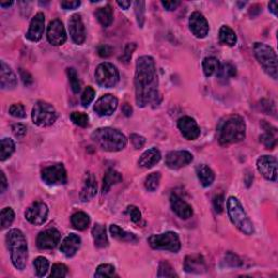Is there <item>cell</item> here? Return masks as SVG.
Here are the masks:
<instances>
[{"mask_svg": "<svg viewBox=\"0 0 278 278\" xmlns=\"http://www.w3.org/2000/svg\"><path fill=\"white\" fill-rule=\"evenodd\" d=\"M134 84H135L136 104L139 108L147 106L155 108L160 105L159 78L154 58L150 56L138 58Z\"/></svg>", "mask_w": 278, "mask_h": 278, "instance_id": "6da1fadb", "label": "cell"}, {"mask_svg": "<svg viewBox=\"0 0 278 278\" xmlns=\"http://www.w3.org/2000/svg\"><path fill=\"white\" fill-rule=\"evenodd\" d=\"M246 138V122L238 114L226 116L217 126V139L222 146L232 145Z\"/></svg>", "mask_w": 278, "mask_h": 278, "instance_id": "7a4b0ae2", "label": "cell"}, {"mask_svg": "<svg viewBox=\"0 0 278 278\" xmlns=\"http://www.w3.org/2000/svg\"><path fill=\"white\" fill-rule=\"evenodd\" d=\"M6 243L12 264L16 270L23 271L28 262V241L23 232L17 228L10 230L6 235Z\"/></svg>", "mask_w": 278, "mask_h": 278, "instance_id": "3957f363", "label": "cell"}, {"mask_svg": "<svg viewBox=\"0 0 278 278\" xmlns=\"http://www.w3.org/2000/svg\"><path fill=\"white\" fill-rule=\"evenodd\" d=\"M92 139L102 150L109 152L121 151L127 145V139L124 134L111 127L96 129L92 134Z\"/></svg>", "mask_w": 278, "mask_h": 278, "instance_id": "277c9868", "label": "cell"}, {"mask_svg": "<svg viewBox=\"0 0 278 278\" xmlns=\"http://www.w3.org/2000/svg\"><path fill=\"white\" fill-rule=\"evenodd\" d=\"M227 213L230 216L232 223L238 228V230L244 232L245 235H252L254 232L253 223L251 222L246 211L241 205L240 201L236 197H230L227 200Z\"/></svg>", "mask_w": 278, "mask_h": 278, "instance_id": "5b68a950", "label": "cell"}, {"mask_svg": "<svg viewBox=\"0 0 278 278\" xmlns=\"http://www.w3.org/2000/svg\"><path fill=\"white\" fill-rule=\"evenodd\" d=\"M254 56L263 70L273 79H277V56L274 49L263 43H255L253 46Z\"/></svg>", "mask_w": 278, "mask_h": 278, "instance_id": "8992f818", "label": "cell"}, {"mask_svg": "<svg viewBox=\"0 0 278 278\" xmlns=\"http://www.w3.org/2000/svg\"><path fill=\"white\" fill-rule=\"evenodd\" d=\"M58 113L55 108L46 101H37L32 111L33 122L40 127L51 126L55 124Z\"/></svg>", "mask_w": 278, "mask_h": 278, "instance_id": "52a82bcc", "label": "cell"}, {"mask_svg": "<svg viewBox=\"0 0 278 278\" xmlns=\"http://www.w3.org/2000/svg\"><path fill=\"white\" fill-rule=\"evenodd\" d=\"M148 243L154 250H164L171 251L176 253L181 250V240L179 237L174 232H167L163 234L152 235L148 238Z\"/></svg>", "mask_w": 278, "mask_h": 278, "instance_id": "ba28073f", "label": "cell"}, {"mask_svg": "<svg viewBox=\"0 0 278 278\" xmlns=\"http://www.w3.org/2000/svg\"><path fill=\"white\" fill-rule=\"evenodd\" d=\"M95 78L98 85L105 88L114 87L120 80V73L116 66L109 62H104L97 66Z\"/></svg>", "mask_w": 278, "mask_h": 278, "instance_id": "9c48e42d", "label": "cell"}, {"mask_svg": "<svg viewBox=\"0 0 278 278\" xmlns=\"http://www.w3.org/2000/svg\"><path fill=\"white\" fill-rule=\"evenodd\" d=\"M42 178L49 186L64 185L68 182V175L62 163H56L45 168L42 171Z\"/></svg>", "mask_w": 278, "mask_h": 278, "instance_id": "30bf717a", "label": "cell"}, {"mask_svg": "<svg viewBox=\"0 0 278 278\" xmlns=\"http://www.w3.org/2000/svg\"><path fill=\"white\" fill-rule=\"evenodd\" d=\"M49 210L46 203L42 201H36L32 205L26 209L25 218L33 225H43L48 218Z\"/></svg>", "mask_w": 278, "mask_h": 278, "instance_id": "8fae6325", "label": "cell"}, {"mask_svg": "<svg viewBox=\"0 0 278 278\" xmlns=\"http://www.w3.org/2000/svg\"><path fill=\"white\" fill-rule=\"evenodd\" d=\"M258 171L267 181H277V160L275 156L262 155L257 161Z\"/></svg>", "mask_w": 278, "mask_h": 278, "instance_id": "7c38bea8", "label": "cell"}, {"mask_svg": "<svg viewBox=\"0 0 278 278\" xmlns=\"http://www.w3.org/2000/svg\"><path fill=\"white\" fill-rule=\"evenodd\" d=\"M47 38L52 46H61L66 42L68 36H66L64 25L60 20H53L49 23Z\"/></svg>", "mask_w": 278, "mask_h": 278, "instance_id": "4fadbf2b", "label": "cell"}, {"mask_svg": "<svg viewBox=\"0 0 278 278\" xmlns=\"http://www.w3.org/2000/svg\"><path fill=\"white\" fill-rule=\"evenodd\" d=\"M192 160H194V156H192L189 151H171L165 156V164H167L168 168L170 169L177 170L191 163Z\"/></svg>", "mask_w": 278, "mask_h": 278, "instance_id": "5bb4252c", "label": "cell"}, {"mask_svg": "<svg viewBox=\"0 0 278 278\" xmlns=\"http://www.w3.org/2000/svg\"><path fill=\"white\" fill-rule=\"evenodd\" d=\"M61 238L60 232L56 228H48V230L40 232L37 236V247L42 250H52L59 244Z\"/></svg>", "mask_w": 278, "mask_h": 278, "instance_id": "9a60e30c", "label": "cell"}, {"mask_svg": "<svg viewBox=\"0 0 278 278\" xmlns=\"http://www.w3.org/2000/svg\"><path fill=\"white\" fill-rule=\"evenodd\" d=\"M189 28L197 38H204L210 31L209 23L202 13L195 11L189 17Z\"/></svg>", "mask_w": 278, "mask_h": 278, "instance_id": "2e32d148", "label": "cell"}, {"mask_svg": "<svg viewBox=\"0 0 278 278\" xmlns=\"http://www.w3.org/2000/svg\"><path fill=\"white\" fill-rule=\"evenodd\" d=\"M118 105V98L111 95V93H108L96 101L95 106H93V111L99 116H109L114 113Z\"/></svg>", "mask_w": 278, "mask_h": 278, "instance_id": "e0dca14e", "label": "cell"}, {"mask_svg": "<svg viewBox=\"0 0 278 278\" xmlns=\"http://www.w3.org/2000/svg\"><path fill=\"white\" fill-rule=\"evenodd\" d=\"M69 32L72 40L75 44L82 45L86 39V31H85L84 22L78 13L72 15L69 20Z\"/></svg>", "mask_w": 278, "mask_h": 278, "instance_id": "ac0fdd59", "label": "cell"}, {"mask_svg": "<svg viewBox=\"0 0 278 278\" xmlns=\"http://www.w3.org/2000/svg\"><path fill=\"white\" fill-rule=\"evenodd\" d=\"M177 127L182 135L188 140H196L200 136V128L196 121L190 116H183L178 120Z\"/></svg>", "mask_w": 278, "mask_h": 278, "instance_id": "d6986e66", "label": "cell"}, {"mask_svg": "<svg viewBox=\"0 0 278 278\" xmlns=\"http://www.w3.org/2000/svg\"><path fill=\"white\" fill-rule=\"evenodd\" d=\"M45 31V15L43 12H38L32 21H31L30 29L26 33V38L31 42H39L42 39Z\"/></svg>", "mask_w": 278, "mask_h": 278, "instance_id": "ffe728a7", "label": "cell"}, {"mask_svg": "<svg viewBox=\"0 0 278 278\" xmlns=\"http://www.w3.org/2000/svg\"><path fill=\"white\" fill-rule=\"evenodd\" d=\"M97 181L95 175L92 172H87L85 174L84 178V185L82 190H80L79 198L83 202H87V201L92 200L93 197L97 195Z\"/></svg>", "mask_w": 278, "mask_h": 278, "instance_id": "44dd1931", "label": "cell"}, {"mask_svg": "<svg viewBox=\"0 0 278 278\" xmlns=\"http://www.w3.org/2000/svg\"><path fill=\"white\" fill-rule=\"evenodd\" d=\"M170 202H171V207L174 213L176 214L178 217H181L182 219H188L192 216V213H194L192 208L176 194L171 195Z\"/></svg>", "mask_w": 278, "mask_h": 278, "instance_id": "7402d4cb", "label": "cell"}, {"mask_svg": "<svg viewBox=\"0 0 278 278\" xmlns=\"http://www.w3.org/2000/svg\"><path fill=\"white\" fill-rule=\"evenodd\" d=\"M184 268L187 273H192V274H201L207 270V264L205 260L200 254H191L187 255L184 262Z\"/></svg>", "mask_w": 278, "mask_h": 278, "instance_id": "603a6c76", "label": "cell"}, {"mask_svg": "<svg viewBox=\"0 0 278 278\" xmlns=\"http://www.w3.org/2000/svg\"><path fill=\"white\" fill-rule=\"evenodd\" d=\"M17 85L15 72L3 60L0 62V86L2 89H13Z\"/></svg>", "mask_w": 278, "mask_h": 278, "instance_id": "cb8c5ba5", "label": "cell"}, {"mask_svg": "<svg viewBox=\"0 0 278 278\" xmlns=\"http://www.w3.org/2000/svg\"><path fill=\"white\" fill-rule=\"evenodd\" d=\"M80 244H82V239L80 237L76 234H70L65 237L63 241L61 243L60 251L63 253L65 257L71 258L77 252L80 248Z\"/></svg>", "mask_w": 278, "mask_h": 278, "instance_id": "d4e9b609", "label": "cell"}, {"mask_svg": "<svg viewBox=\"0 0 278 278\" xmlns=\"http://www.w3.org/2000/svg\"><path fill=\"white\" fill-rule=\"evenodd\" d=\"M161 160V152L156 148H150L140 155L138 160V165L143 169H151Z\"/></svg>", "mask_w": 278, "mask_h": 278, "instance_id": "484cf974", "label": "cell"}, {"mask_svg": "<svg viewBox=\"0 0 278 278\" xmlns=\"http://www.w3.org/2000/svg\"><path fill=\"white\" fill-rule=\"evenodd\" d=\"M92 234L93 243H95V246L97 248L100 249L107 248L108 245H109V240H108L107 231L104 225H101V224H95V226L93 227Z\"/></svg>", "mask_w": 278, "mask_h": 278, "instance_id": "4316f807", "label": "cell"}, {"mask_svg": "<svg viewBox=\"0 0 278 278\" xmlns=\"http://www.w3.org/2000/svg\"><path fill=\"white\" fill-rule=\"evenodd\" d=\"M197 172V176H198V179L201 183V185L203 187H210L212 185L215 178L214 172L209 168L207 164H201L198 165L196 169Z\"/></svg>", "mask_w": 278, "mask_h": 278, "instance_id": "83f0119b", "label": "cell"}, {"mask_svg": "<svg viewBox=\"0 0 278 278\" xmlns=\"http://www.w3.org/2000/svg\"><path fill=\"white\" fill-rule=\"evenodd\" d=\"M95 15L98 22H99L102 26H105V28H109L112 24V22H113V10H112V7L110 4L98 8L95 12Z\"/></svg>", "mask_w": 278, "mask_h": 278, "instance_id": "f1b7e54d", "label": "cell"}, {"mask_svg": "<svg viewBox=\"0 0 278 278\" xmlns=\"http://www.w3.org/2000/svg\"><path fill=\"white\" fill-rule=\"evenodd\" d=\"M122 175H121L118 171H115L113 169L108 170L107 173L105 174L104 177V184H102V194H107L110 190V188L122 182Z\"/></svg>", "mask_w": 278, "mask_h": 278, "instance_id": "f546056e", "label": "cell"}, {"mask_svg": "<svg viewBox=\"0 0 278 278\" xmlns=\"http://www.w3.org/2000/svg\"><path fill=\"white\" fill-rule=\"evenodd\" d=\"M218 38L219 42L223 45H227V46H235L237 43V35L234 32V30L231 29L230 26L223 25L221 29H219L218 33Z\"/></svg>", "mask_w": 278, "mask_h": 278, "instance_id": "4dcf8cb0", "label": "cell"}, {"mask_svg": "<svg viewBox=\"0 0 278 278\" xmlns=\"http://www.w3.org/2000/svg\"><path fill=\"white\" fill-rule=\"evenodd\" d=\"M110 232L113 238L118 239L120 241H126V243H137L138 238L132 234V232H125L122 228H120L118 225H111L110 226Z\"/></svg>", "mask_w": 278, "mask_h": 278, "instance_id": "1f68e13d", "label": "cell"}, {"mask_svg": "<svg viewBox=\"0 0 278 278\" xmlns=\"http://www.w3.org/2000/svg\"><path fill=\"white\" fill-rule=\"evenodd\" d=\"M202 68L205 76L210 77L214 74H217L219 68H221V62L215 57H207L204 58L202 62Z\"/></svg>", "mask_w": 278, "mask_h": 278, "instance_id": "d6a6232c", "label": "cell"}, {"mask_svg": "<svg viewBox=\"0 0 278 278\" xmlns=\"http://www.w3.org/2000/svg\"><path fill=\"white\" fill-rule=\"evenodd\" d=\"M71 223L72 226H73L75 230L84 231L89 226L91 219H89L88 214H86L85 212H76L72 215Z\"/></svg>", "mask_w": 278, "mask_h": 278, "instance_id": "836d02e7", "label": "cell"}, {"mask_svg": "<svg viewBox=\"0 0 278 278\" xmlns=\"http://www.w3.org/2000/svg\"><path fill=\"white\" fill-rule=\"evenodd\" d=\"M15 150V143L10 138L1 139V147H0V160L6 161L10 158Z\"/></svg>", "mask_w": 278, "mask_h": 278, "instance_id": "e575fe53", "label": "cell"}, {"mask_svg": "<svg viewBox=\"0 0 278 278\" xmlns=\"http://www.w3.org/2000/svg\"><path fill=\"white\" fill-rule=\"evenodd\" d=\"M237 74V71L236 68L230 62H226V63L221 64V68H219L218 72H217V77L218 79L224 80V82H226L232 77H234Z\"/></svg>", "mask_w": 278, "mask_h": 278, "instance_id": "d590c367", "label": "cell"}, {"mask_svg": "<svg viewBox=\"0 0 278 278\" xmlns=\"http://www.w3.org/2000/svg\"><path fill=\"white\" fill-rule=\"evenodd\" d=\"M34 268L35 273L38 277H44L47 274V272L49 270V261L44 257H38L34 260Z\"/></svg>", "mask_w": 278, "mask_h": 278, "instance_id": "8d00e7d4", "label": "cell"}, {"mask_svg": "<svg viewBox=\"0 0 278 278\" xmlns=\"http://www.w3.org/2000/svg\"><path fill=\"white\" fill-rule=\"evenodd\" d=\"M161 174L159 172L151 173L148 175L145 181V187L148 191H155L159 188L160 185Z\"/></svg>", "mask_w": 278, "mask_h": 278, "instance_id": "74e56055", "label": "cell"}, {"mask_svg": "<svg viewBox=\"0 0 278 278\" xmlns=\"http://www.w3.org/2000/svg\"><path fill=\"white\" fill-rule=\"evenodd\" d=\"M15 221V212L11 208H4L0 213V223H1V228L4 230L11 225Z\"/></svg>", "mask_w": 278, "mask_h": 278, "instance_id": "f35d334b", "label": "cell"}, {"mask_svg": "<svg viewBox=\"0 0 278 278\" xmlns=\"http://www.w3.org/2000/svg\"><path fill=\"white\" fill-rule=\"evenodd\" d=\"M70 118L72 122L75 125H77V126L80 127L88 126L89 118L86 113H83V112H72Z\"/></svg>", "mask_w": 278, "mask_h": 278, "instance_id": "ab89813d", "label": "cell"}, {"mask_svg": "<svg viewBox=\"0 0 278 278\" xmlns=\"http://www.w3.org/2000/svg\"><path fill=\"white\" fill-rule=\"evenodd\" d=\"M68 76H69V80L71 84V88L73 91L74 93H78L80 92V82L77 75V72L74 68H69L68 69Z\"/></svg>", "mask_w": 278, "mask_h": 278, "instance_id": "60d3db41", "label": "cell"}, {"mask_svg": "<svg viewBox=\"0 0 278 278\" xmlns=\"http://www.w3.org/2000/svg\"><path fill=\"white\" fill-rule=\"evenodd\" d=\"M115 274V268L111 264H101L97 267L95 277H113Z\"/></svg>", "mask_w": 278, "mask_h": 278, "instance_id": "b9f144b4", "label": "cell"}, {"mask_svg": "<svg viewBox=\"0 0 278 278\" xmlns=\"http://www.w3.org/2000/svg\"><path fill=\"white\" fill-rule=\"evenodd\" d=\"M145 12H146V2L136 1L135 2V15L139 28H142L145 23Z\"/></svg>", "mask_w": 278, "mask_h": 278, "instance_id": "7bdbcfd3", "label": "cell"}, {"mask_svg": "<svg viewBox=\"0 0 278 278\" xmlns=\"http://www.w3.org/2000/svg\"><path fill=\"white\" fill-rule=\"evenodd\" d=\"M158 277H177V274L174 272L171 264L167 261H162L159 265Z\"/></svg>", "mask_w": 278, "mask_h": 278, "instance_id": "ee69618b", "label": "cell"}, {"mask_svg": "<svg viewBox=\"0 0 278 278\" xmlns=\"http://www.w3.org/2000/svg\"><path fill=\"white\" fill-rule=\"evenodd\" d=\"M9 113L17 119H24L26 116L25 108L22 104H13L9 108Z\"/></svg>", "mask_w": 278, "mask_h": 278, "instance_id": "f6af8a7d", "label": "cell"}, {"mask_svg": "<svg viewBox=\"0 0 278 278\" xmlns=\"http://www.w3.org/2000/svg\"><path fill=\"white\" fill-rule=\"evenodd\" d=\"M260 141H261L264 146L266 147V149H274L276 146V138L273 135L272 133H264L263 135L260 136Z\"/></svg>", "mask_w": 278, "mask_h": 278, "instance_id": "bcb514c9", "label": "cell"}, {"mask_svg": "<svg viewBox=\"0 0 278 278\" xmlns=\"http://www.w3.org/2000/svg\"><path fill=\"white\" fill-rule=\"evenodd\" d=\"M68 275V267L62 263H56L52 265L50 277H65Z\"/></svg>", "mask_w": 278, "mask_h": 278, "instance_id": "7dc6e473", "label": "cell"}, {"mask_svg": "<svg viewBox=\"0 0 278 278\" xmlns=\"http://www.w3.org/2000/svg\"><path fill=\"white\" fill-rule=\"evenodd\" d=\"M96 96V92L92 86H88L86 89H85L83 95H82V105L86 108L89 105L92 104V101L95 99Z\"/></svg>", "mask_w": 278, "mask_h": 278, "instance_id": "c3c4849f", "label": "cell"}, {"mask_svg": "<svg viewBox=\"0 0 278 278\" xmlns=\"http://www.w3.org/2000/svg\"><path fill=\"white\" fill-rule=\"evenodd\" d=\"M224 262L227 266H231V267H239L243 265V261L239 259L238 255H236L232 252H228L225 255V260H224Z\"/></svg>", "mask_w": 278, "mask_h": 278, "instance_id": "681fc988", "label": "cell"}, {"mask_svg": "<svg viewBox=\"0 0 278 278\" xmlns=\"http://www.w3.org/2000/svg\"><path fill=\"white\" fill-rule=\"evenodd\" d=\"M136 44L135 43H129L126 45V47H125L124 49V52H123V55L120 57V60H122L124 63H127V62L131 60V58H132V55H133V52L135 51V49H136Z\"/></svg>", "mask_w": 278, "mask_h": 278, "instance_id": "f907efd6", "label": "cell"}, {"mask_svg": "<svg viewBox=\"0 0 278 278\" xmlns=\"http://www.w3.org/2000/svg\"><path fill=\"white\" fill-rule=\"evenodd\" d=\"M126 213L129 215V217H131L133 223L138 224L141 221V212L139 211L137 207H135V205H129V207H127Z\"/></svg>", "mask_w": 278, "mask_h": 278, "instance_id": "816d5d0a", "label": "cell"}, {"mask_svg": "<svg viewBox=\"0 0 278 278\" xmlns=\"http://www.w3.org/2000/svg\"><path fill=\"white\" fill-rule=\"evenodd\" d=\"M224 203H225V200H224L223 195H216L213 198V207L215 212L221 214L224 210Z\"/></svg>", "mask_w": 278, "mask_h": 278, "instance_id": "f5cc1de1", "label": "cell"}, {"mask_svg": "<svg viewBox=\"0 0 278 278\" xmlns=\"http://www.w3.org/2000/svg\"><path fill=\"white\" fill-rule=\"evenodd\" d=\"M131 141L133 146L135 147V149H141L146 143V138L141 135H138V134H132Z\"/></svg>", "mask_w": 278, "mask_h": 278, "instance_id": "db71d44e", "label": "cell"}, {"mask_svg": "<svg viewBox=\"0 0 278 278\" xmlns=\"http://www.w3.org/2000/svg\"><path fill=\"white\" fill-rule=\"evenodd\" d=\"M12 133L16 138H23L26 135V126L23 124L12 125Z\"/></svg>", "mask_w": 278, "mask_h": 278, "instance_id": "11a10c76", "label": "cell"}, {"mask_svg": "<svg viewBox=\"0 0 278 278\" xmlns=\"http://www.w3.org/2000/svg\"><path fill=\"white\" fill-rule=\"evenodd\" d=\"M98 51V55L102 58H108L112 55V52H113V48L109 45H100L99 47L97 49Z\"/></svg>", "mask_w": 278, "mask_h": 278, "instance_id": "9f6ffc18", "label": "cell"}, {"mask_svg": "<svg viewBox=\"0 0 278 278\" xmlns=\"http://www.w3.org/2000/svg\"><path fill=\"white\" fill-rule=\"evenodd\" d=\"M60 4L64 10H73L80 6V1L79 0H64V1H61Z\"/></svg>", "mask_w": 278, "mask_h": 278, "instance_id": "6f0895ef", "label": "cell"}, {"mask_svg": "<svg viewBox=\"0 0 278 278\" xmlns=\"http://www.w3.org/2000/svg\"><path fill=\"white\" fill-rule=\"evenodd\" d=\"M20 76L22 78V82L25 85V86H30V85L33 84V76L31 75L28 71H25L23 69H20Z\"/></svg>", "mask_w": 278, "mask_h": 278, "instance_id": "680465c9", "label": "cell"}, {"mask_svg": "<svg viewBox=\"0 0 278 278\" xmlns=\"http://www.w3.org/2000/svg\"><path fill=\"white\" fill-rule=\"evenodd\" d=\"M162 6L167 9L168 11H173L176 9L179 4H181V1H178V0H174V1H162Z\"/></svg>", "mask_w": 278, "mask_h": 278, "instance_id": "91938a15", "label": "cell"}, {"mask_svg": "<svg viewBox=\"0 0 278 278\" xmlns=\"http://www.w3.org/2000/svg\"><path fill=\"white\" fill-rule=\"evenodd\" d=\"M0 177H1V182H0V192L3 194V192H6L7 188H8V182H7V178H6V175L1 171L0 173Z\"/></svg>", "mask_w": 278, "mask_h": 278, "instance_id": "94428289", "label": "cell"}, {"mask_svg": "<svg viewBox=\"0 0 278 278\" xmlns=\"http://www.w3.org/2000/svg\"><path fill=\"white\" fill-rule=\"evenodd\" d=\"M122 111H123V113L125 116H131L132 113H133V109H132V107L129 106L128 104H125L123 105L122 107Z\"/></svg>", "mask_w": 278, "mask_h": 278, "instance_id": "6125c7cd", "label": "cell"}, {"mask_svg": "<svg viewBox=\"0 0 278 278\" xmlns=\"http://www.w3.org/2000/svg\"><path fill=\"white\" fill-rule=\"evenodd\" d=\"M268 8H270V10L271 12L275 16H277V1H271L270 3H268Z\"/></svg>", "mask_w": 278, "mask_h": 278, "instance_id": "be15d7a7", "label": "cell"}, {"mask_svg": "<svg viewBox=\"0 0 278 278\" xmlns=\"http://www.w3.org/2000/svg\"><path fill=\"white\" fill-rule=\"evenodd\" d=\"M116 3H118L121 8L124 9V10H127V9L132 6V1H129V0H126V1H116Z\"/></svg>", "mask_w": 278, "mask_h": 278, "instance_id": "e7e4bbea", "label": "cell"}, {"mask_svg": "<svg viewBox=\"0 0 278 278\" xmlns=\"http://www.w3.org/2000/svg\"><path fill=\"white\" fill-rule=\"evenodd\" d=\"M13 4V1H8V2H0V7L1 8H9V7H11Z\"/></svg>", "mask_w": 278, "mask_h": 278, "instance_id": "03108f58", "label": "cell"}]
</instances>
